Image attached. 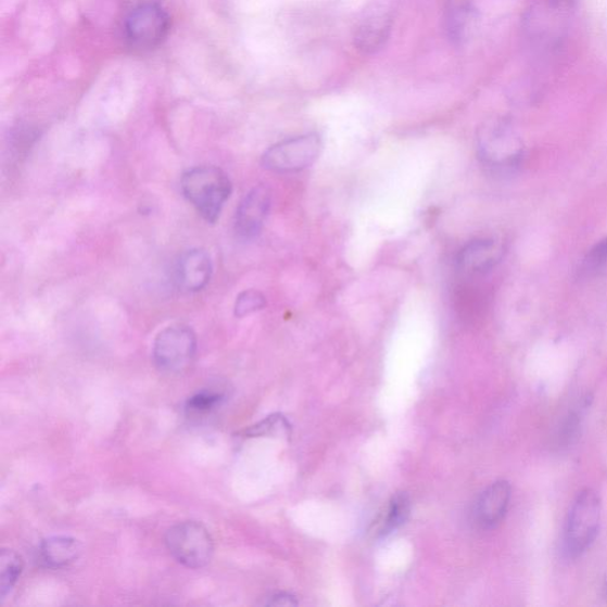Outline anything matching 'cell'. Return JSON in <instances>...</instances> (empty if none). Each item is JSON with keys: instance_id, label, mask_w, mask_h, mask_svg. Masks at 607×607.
<instances>
[{"instance_id": "1", "label": "cell", "mask_w": 607, "mask_h": 607, "mask_svg": "<svg viewBox=\"0 0 607 607\" xmlns=\"http://www.w3.org/2000/svg\"><path fill=\"white\" fill-rule=\"evenodd\" d=\"M184 195L208 224H215L230 198L231 182L216 166H198L180 180Z\"/></svg>"}, {"instance_id": "2", "label": "cell", "mask_w": 607, "mask_h": 607, "mask_svg": "<svg viewBox=\"0 0 607 607\" xmlns=\"http://www.w3.org/2000/svg\"><path fill=\"white\" fill-rule=\"evenodd\" d=\"M570 20L567 0H531L523 17L526 38L539 51H553L565 40Z\"/></svg>"}, {"instance_id": "3", "label": "cell", "mask_w": 607, "mask_h": 607, "mask_svg": "<svg viewBox=\"0 0 607 607\" xmlns=\"http://www.w3.org/2000/svg\"><path fill=\"white\" fill-rule=\"evenodd\" d=\"M478 154L488 169L511 173L523 159L522 140L507 121H489L478 134Z\"/></svg>"}, {"instance_id": "4", "label": "cell", "mask_w": 607, "mask_h": 607, "mask_svg": "<svg viewBox=\"0 0 607 607\" xmlns=\"http://www.w3.org/2000/svg\"><path fill=\"white\" fill-rule=\"evenodd\" d=\"M165 544L179 564L193 570L208 565L213 559V538L208 529L195 521L172 527L165 535Z\"/></svg>"}, {"instance_id": "5", "label": "cell", "mask_w": 607, "mask_h": 607, "mask_svg": "<svg viewBox=\"0 0 607 607\" xmlns=\"http://www.w3.org/2000/svg\"><path fill=\"white\" fill-rule=\"evenodd\" d=\"M602 519L599 496L585 490L581 493L568 516L565 544L572 557L583 554L596 540Z\"/></svg>"}, {"instance_id": "6", "label": "cell", "mask_w": 607, "mask_h": 607, "mask_svg": "<svg viewBox=\"0 0 607 607\" xmlns=\"http://www.w3.org/2000/svg\"><path fill=\"white\" fill-rule=\"evenodd\" d=\"M321 147L317 134L282 140L264 153L262 164L266 170L277 174L300 173L317 161Z\"/></svg>"}, {"instance_id": "7", "label": "cell", "mask_w": 607, "mask_h": 607, "mask_svg": "<svg viewBox=\"0 0 607 607\" xmlns=\"http://www.w3.org/2000/svg\"><path fill=\"white\" fill-rule=\"evenodd\" d=\"M198 351L195 332L184 325L167 327L154 340L152 356L154 365L164 372L187 369Z\"/></svg>"}, {"instance_id": "8", "label": "cell", "mask_w": 607, "mask_h": 607, "mask_svg": "<svg viewBox=\"0 0 607 607\" xmlns=\"http://www.w3.org/2000/svg\"><path fill=\"white\" fill-rule=\"evenodd\" d=\"M170 28V18L159 3L137 4L125 21L127 40L147 49L162 43Z\"/></svg>"}, {"instance_id": "9", "label": "cell", "mask_w": 607, "mask_h": 607, "mask_svg": "<svg viewBox=\"0 0 607 607\" xmlns=\"http://www.w3.org/2000/svg\"><path fill=\"white\" fill-rule=\"evenodd\" d=\"M393 27L390 11L372 5L359 17L354 29V46L364 55H374L389 42Z\"/></svg>"}, {"instance_id": "10", "label": "cell", "mask_w": 607, "mask_h": 607, "mask_svg": "<svg viewBox=\"0 0 607 607\" xmlns=\"http://www.w3.org/2000/svg\"><path fill=\"white\" fill-rule=\"evenodd\" d=\"M270 210V193L265 187H255L243 198L236 214V231L242 239L260 236Z\"/></svg>"}, {"instance_id": "11", "label": "cell", "mask_w": 607, "mask_h": 607, "mask_svg": "<svg viewBox=\"0 0 607 607\" xmlns=\"http://www.w3.org/2000/svg\"><path fill=\"white\" fill-rule=\"evenodd\" d=\"M503 249L493 239H476L464 246L458 254V269L464 276H483L502 260Z\"/></svg>"}, {"instance_id": "12", "label": "cell", "mask_w": 607, "mask_h": 607, "mask_svg": "<svg viewBox=\"0 0 607 607\" xmlns=\"http://www.w3.org/2000/svg\"><path fill=\"white\" fill-rule=\"evenodd\" d=\"M213 275L211 255L203 250H190L180 255L176 267L178 287L187 292H199L208 286Z\"/></svg>"}, {"instance_id": "13", "label": "cell", "mask_w": 607, "mask_h": 607, "mask_svg": "<svg viewBox=\"0 0 607 607\" xmlns=\"http://www.w3.org/2000/svg\"><path fill=\"white\" fill-rule=\"evenodd\" d=\"M444 30L448 41L463 46L471 40L478 25V12L468 2L452 0L444 11Z\"/></svg>"}, {"instance_id": "14", "label": "cell", "mask_w": 607, "mask_h": 607, "mask_svg": "<svg viewBox=\"0 0 607 607\" xmlns=\"http://www.w3.org/2000/svg\"><path fill=\"white\" fill-rule=\"evenodd\" d=\"M510 493V485L506 481L490 485L477 501L475 519L478 526L493 528L498 524L507 513Z\"/></svg>"}, {"instance_id": "15", "label": "cell", "mask_w": 607, "mask_h": 607, "mask_svg": "<svg viewBox=\"0 0 607 607\" xmlns=\"http://www.w3.org/2000/svg\"><path fill=\"white\" fill-rule=\"evenodd\" d=\"M83 546L79 540L69 536L47 539L38 548V557L50 568L67 567L79 559Z\"/></svg>"}, {"instance_id": "16", "label": "cell", "mask_w": 607, "mask_h": 607, "mask_svg": "<svg viewBox=\"0 0 607 607\" xmlns=\"http://www.w3.org/2000/svg\"><path fill=\"white\" fill-rule=\"evenodd\" d=\"M409 513V497L405 493L396 494L391 499L389 507H387L378 523L374 526L372 534L377 536L390 535L407 521Z\"/></svg>"}, {"instance_id": "17", "label": "cell", "mask_w": 607, "mask_h": 607, "mask_svg": "<svg viewBox=\"0 0 607 607\" xmlns=\"http://www.w3.org/2000/svg\"><path fill=\"white\" fill-rule=\"evenodd\" d=\"M23 571V559L15 551L3 549L0 555V599L14 590Z\"/></svg>"}, {"instance_id": "18", "label": "cell", "mask_w": 607, "mask_h": 607, "mask_svg": "<svg viewBox=\"0 0 607 607\" xmlns=\"http://www.w3.org/2000/svg\"><path fill=\"white\" fill-rule=\"evenodd\" d=\"M225 402V395L214 391H202L188 400L186 410L191 416L208 415Z\"/></svg>"}, {"instance_id": "19", "label": "cell", "mask_w": 607, "mask_h": 607, "mask_svg": "<svg viewBox=\"0 0 607 607\" xmlns=\"http://www.w3.org/2000/svg\"><path fill=\"white\" fill-rule=\"evenodd\" d=\"M290 428L291 426L286 418L275 415L251 426L250 429L243 431V434L249 438L276 435L278 433H288Z\"/></svg>"}, {"instance_id": "20", "label": "cell", "mask_w": 607, "mask_h": 607, "mask_svg": "<svg viewBox=\"0 0 607 607\" xmlns=\"http://www.w3.org/2000/svg\"><path fill=\"white\" fill-rule=\"evenodd\" d=\"M266 306L265 295L261 291L246 290L239 294L235 314L239 318L261 312Z\"/></svg>"}, {"instance_id": "21", "label": "cell", "mask_w": 607, "mask_h": 607, "mask_svg": "<svg viewBox=\"0 0 607 607\" xmlns=\"http://www.w3.org/2000/svg\"><path fill=\"white\" fill-rule=\"evenodd\" d=\"M607 265V238L599 241L585 256L581 264V274L590 276Z\"/></svg>"}, {"instance_id": "22", "label": "cell", "mask_w": 607, "mask_h": 607, "mask_svg": "<svg viewBox=\"0 0 607 607\" xmlns=\"http://www.w3.org/2000/svg\"><path fill=\"white\" fill-rule=\"evenodd\" d=\"M266 605L273 606H293L296 605L294 597L291 594L287 593H278L275 596L270 597Z\"/></svg>"}]
</instances>
